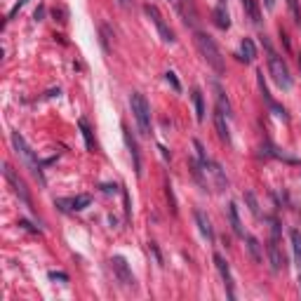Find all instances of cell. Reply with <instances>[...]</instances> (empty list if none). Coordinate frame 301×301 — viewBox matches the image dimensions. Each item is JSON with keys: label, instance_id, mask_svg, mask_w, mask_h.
I'll return each mask as SVG.
<instances>
[{"label": "cell", "instance_id": "obj_28", "mask_svg": "<svg viewBox=\"0 0 301 301\" xmlns=\"http://www.w3.org/2000/svg\"><path fill=\"white\" fill-rule=\"evenodd\" d=\"M118 3H120L122 10H130V7H132V0H118Z\"/></svg>", "mask_w": 301, "mask_h": 301}, {"label": "cell", "instance_id": "obj_24", "mask_svg": "<svg viewBox=\"0 0 301 301\" xmlns=\"http://www.w3.org/2000/svg\"><path fill=\"white\" fill-rule=\"evenodd\" d=\"M287 7H290L292 17H294V22L301 24V5H299V0H287Z\"/></svg>", "mask_w": 301, "mask_h": 301}, {"label": "cell", "instance_id": "obj_8", "mask_svg": "<svg viewBox=\"0 0 301 301\" xmlns=\"http://www.w3.org/2000/svg\"><path fill=\"white\" fill-rule=\"evenodd\" d=\"M3 167H5V169H3V172H5V179L10 181L12 186H14V191H17L19 196H22V200H24V203H26V205H31V198H29V191H26V184H24V181L19 179L17 174H14V169H12L10 165H7V162L3 165Z\"/></svg>", "mask_w": 301, "mask_h": 301}, {"label": "cell", "instance_id": "obj_31", "mask_svg": "<svg viewBox=\"0 0 301 301\" xmlns=\"http://www.w3.org/2000/svg\"><path fill=\"white\" fill-rule=\"evenodd\" d=\"M299 283H301V275H299Z\"/></svg>", "mask_w": 301, "mask_h": 301}, {"label": "cell", "instance_id": "obj_9", "mask_svg": "<svg viewBox=\"0 0 301 301\" xmlns=\"http://www.w3.org/2000/svg\"><path fill=\"white\" fill-rule=\"evenodd\" d=\"M214 266H217V271H219V275H221V280H224V285H226V290H228V296H235V292H233V278H231V268H228V264H226V259L221 254H214Z\"/></svg>", "mask_w": 301, "mask_h": 301}, {"label": "cell", "instance_id": "obj_22", "mask_svg": "<svg viewBox=\"0 0 301 301\" xmlns=\"http://www.w3.org/2000/svg\"><path fill=\"white\" fill-rule=\"evenodd\" d=\"M71 203V209H75V212H80V209H85L87 205L92 203V198L87 196V193H82V196H75L73 200H69Z\"/></svg>", "mask_w": 301, "mask_h": 301}, {"label": "cell", "instance_id": "obj_15", "mask_svg": "<svg viewBox=\"0 0 301 301\" xmlns=\"http://www.w3.org/2000/svg\"><path fill=\"white\" fill-rule=\"evenodd\" d=\"M179 12L184 14V22L186 24H191V26L196 24L198 14H196V7H193V0H181V3H179Z\"/></svg>", "mask_w": 301, "mask_h": 301}, {"label": "cell", "instance_id": "obj_1", "mask_svg": "<svg viewBox=\"0 0 301 301\" xmlns=\"http://www.w3.org/2000/svg\"><path fill=\"white\" fill-rule=\"evenodd\" d=\"M196 45H198V50H200V54H203L205 61H207V64L212 66L217 73H224L226 64H224V57H221L217 42L212 40L207 33H200V31H198V33H196Z\"/></svg>", "mask_w": 301, "mask_h": 301}, {"label": "cell", "instance_id": "obj_13", "mask_svg": "<svg viewBox=\"0 0 301 301\" xmlns=\"http://www.w3.org/2000/svg\"><path fill=\"white\" fill-rule=\"evenodd\" d=\"M228 219H231V228L238 238H245V231H243V224H240V217H238V205L231 203L228 205Z\"/></svg>", "mask_w": 301, "mask_h": 301}, {"label": "cell", "instance_id": "obj_2", "mask_svg": "<svg viewBox=\"0 0 301 301\" xmlns=\"http://www.w3.org/2000/svg\"><path fill=\"white\" fill-rule=\"evenodd\" d=\"M268 261H271L273 273H280L287 268V259L285 252L280 249V224L271 221V240H268Z\"/></svg>", "mask_w": 301, "mask_h": 301}, {"label": "cell", "instance_id": "obj_14", "mask_svg": "<svg viewBox=\"0 0 301 301\" xmlns=\"http://www.w3.org/2000/svg\"><path fill=\"white\" fill-rule=\"evenodd\" d=\"M212 19H214V24L219 26V29H224V31L231 26V17H228V12H226L224 5H217L214 7V12H212Z\"/></svg>", "mask_w": 301, "mask_h": 301}, {"label": "cell", "instance_id": "obj_17", "mask_svg": "<svg viewBox=\"0 0 301 301\" xmlns=\"http://www.w3.org/2000/svg\"><path fill=\"white\" fill-rule=\"evenodd\" d=\"M214 125H217V132H219L221 139L224 141L231 139V137H228V127H226V113L224 111H219V109L214 111Z\"/></svg>", "mask_w": 301, "mask_h": 301}, {"label": "cell", "instance_id": "obj_7", "mask_svg": "<svg viewBox=\"0 0 301 301\" xmlns=\"http://www.w3.org/2000/svg\"><path fill=\"white\" fill-rule=\"evenodd\" d=\"M111 266H113V271H116L118 280H120L125 287H134V275L130 273L127 261L122 259V256H113V259H111Z\"/></svg>", "mask_w": 301, "mask_h": 301}, {"label": "cell", "instance_id": "obj_10", "mask_svg": "<svg viewBox=\"0 0 301 301\" xmlns=\"http://www.w3.org/2000/svg\"><path fill=\"white\" fill-rule=\"evenodd\" d=\"M122 134H125V144H127L130 153H132V160H134V172H137V177H141V156H139V144H137V139H134L132 134H130V130L122 125Z\"/></svg>", "mask_w": 301, "mask_h": 301}, {"label": "cell", "instance_id": "obj_27", "mask_svg": "<svg viewBox=\"0 0 301 301\" xmlns=\"http://www.w3.org/2000/svg\"><path fill=\"white\" fill-rule=\"evenodd\" d=\"M50 278H52V280H69V278H66V275H64V273H50Z\"/></svg>", "mask_w": 301, "mask_h": 301}, {"label": "cell", "instance_id": "obj_16", "mask_svg": "<svg viewBox=\"0 0 301 301\" xmlns=\"http://www.w3.org/2000/svg\"><path fill=\"white\" fill-rule=\"evenodd\" d=\"M243 7H245V12H247V17L252 19V24H256V26H259V24H261L259 3H256V0H243Z\"/></svg>", "mask_w": 301, "mask_h": 301}, {"label": "cell", "instance_id": "obj_4", "mask_svg": "<svg viewBox=\"0 0 301 301\" xmlns=\"http://www.w3.org/2000/svg\"><path fill=\"white\" fill-rule=\"evenodd\" d=\"M12 146H14V150H17V156L22 158V160L26 162V165H29L31 172H33L40 181H45V179H42V172H40V162H38L35 153L31 150V146L26 144V139H24V137H22L19 132H12Z\"/></svg>", "mask_w": 301, "mask_h": 301}, {"label": "cell", "instance_id": "obj_11", "mask_svg": "<svg viewBox=\"0 0 301 301\" xmlns=\"http://www.w3.org/2000/svg\"><path fill=\"white\" fill-rule=\"evenodd\" d=\"M196 221H198V226H200V233L207 238L209 243H214V231H212V224H209V219L205 217V212L196 209Z\"/></svg>", "mask_w": 301, "mask_h": 301}, {"label": "cell", "instance_id": "obj_12", "mask_svg": "<svg viewBox=\"0 0 301 301\" xmlns=\"http://www.w3.org/2000/svg\"><path fill=\"white\" fill-rule=\"evenodd\" d=\"M254 57H256L254 42L249 40V38H243V42H240V59H243L245 64H249V61H254Z\"/></svg>", "mask_w": 301, "mask_h": 301}, {"label": "cell", "instance_id": "obj_25", "mask_svg": "<svg viewBox=\"0 0 301 301\" xmlns=\"http://www.w3.org/2000/svg\"><path fill=\"white\" fill-rule=\"evenodd\" d=\"M245 200H247V205H249V212L254 217H259V203H256V198H254V193H245Z\"/></svg>", "mask_w": 301, "mask_h": 301}, {"label": "cell", "instance_id": "obj_6", "mask_svg": "<svg viewBox=\"0 0 301 301\" xmlns=\"http://www.w3.org/2000/svg\"><path fill=\"white\" fill-rule=\"evenodd\" d=\"M144 12L148 14L150 19H153V24H156V29H158V33H160L162 40H165V42H174V31L167 26V22H165V17L160 14V10H158L156 5H150V3H148V5L144 7Z\"/></svg>", "mask_w": 301, "mask_h": 301}, {"label": "cell", "instance_id": "obj_26", "mask_svg": "<svg viewBox=\"0 0 301 301\" xmlns=\"http://www.w3.org/2000/svg\"><path fill=\"white\" fill-rule=\"evenodd\" d=\"M165 80L174 87V92H181V85H179V80H177V75H174L172 71H167V73H165Z\"/></svg>", "mask_w": 301, "mask_h": 301}, {"label": "cell", "instance_id": "obj_3", "mask_svg": "<svg viewBox=\"0 0 301 301\" xmlns=\"http://www.w3.org/2000/svg\"><path fill=\"white\" fill-rule=\"evenodd\" d=\"M130 106H132V113H134V118H137L139 132L150 134V106H148V101H146V97L141 92H132Z\"/></svg>", "mask_w": 301, "mask_h": 301}, {"label": "cell", "instance_id": "obj_20", "mask_svg": "<svg viewBox=\"0 0 301 301\" xmlns=\"http://www.w3.org/2000/svg\"><path fill=\"white\" fill-rule=\"evenodd\" d=\"M78 127H80V132H82V139H85V146L90 150H94V137H92V127L87 125V120L85 118H80L78 120Z\"/></svg>", "mask_w": 301, "mask_h": 301}, {"label": "cell", "instance_id": "obj_21", "mask_svg": "<svg viewBox=\"0 0 301 301\" xmlns=\"http://www.w3.org/2000/svg\"><path fill=\"white\" fill-rule=\"evenodd\" d=\"M214 92H217V109L224 111L226 116H231V104H228V99H226L224 90H221V87L217 85V82H214Z\"/></svg>", "mask_w": 301, "mask_h": 301}, {"label": "cell", "instance_id": "obj_5", "mask_svg": "<svg viewBox=\"0 0 301 301\" xmlns=\"http://www.w3.org/2000/svg\"><path fill=\"white\" fill-rule=\"evenodd\" d=\"M268 73H271V78L275 80V85L280 87V90H290L292 87V75H290V69H287V64L283 61V57H278V54H268Z\"/></svg>", "mask_w": 301, "mask_h": 301}, {"label": "cell", "instance_id": "obj_30", "mask_svg": "<svg viewBox=\"0 0 301 301\" xmlns=\"http://www.w3.org/2000/svg\"><path fill=\"white\" fill-rule=\"evenodd\" d=\"M299 71H301V54H299Z\"/></svg>", "mask_w": 301, "mask_h": 301}, {"label": "cell", "instance_id": "obj_19", "mask_svg": "<svg viewBox=\"0 0 301 301\" xmlns=\"http://www.w3.org/2000/svg\"><path fill=\"white\" fill-rule=\"evenodd\" d=\"M245 240H247V249H249V254H252V259H254L256 264H261V261H264V254H261V245H259V240H256L254 235H247Z\"/></svg>", "mask_w": 301, "mask_h": 301}, {"label": "cell", "instance_id": "obj_18", "mask_svg": "<svg viewBox=\"0 0 301 301\" xmlns=\"http://www.w3.org/2000/svg\"><path fill=\"white\" fill-rule=\"evenodd\" d=\"M193 106H196V118L198 122H203L205 120V99H203V92L200 90H193Z\"/></svg>", "mask_w": 301, "mask_h": 301}, {"label": "cell", "instance_id": "obj_23", "mask_svg": "<svg viewBox=\"0 0 301 301\" xmlns=\"http://www.w3.org/2000/svg\"><path fill=\"white\" fill-rule=\"evenodd\" d=\"M292 247H294V256H296V264L301 266V231H292Z\"/></svg>", "mask_w": 301, "mask_h": 301}, {"label": "cell", "instance_id": "obj_29", "mask_svg": "<svg viewBox=\"0 0 301 301\" xmlns=\"http://www.w3.org/2000/svg\"><path fill=\"white\" fill-rule=\"evenodd\" d=\"M264 5H266V10H273V7H275V0H264Z\"/></svg>", "mask_w": 301, "mask_h": 301}]
</instances>
